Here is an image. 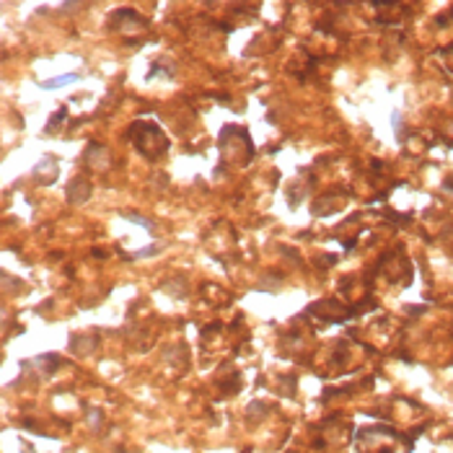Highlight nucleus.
Listing matches in <instances>:
<instances>
[{
    "label": "nucleus",
    "mask_w": 453,
    "mask_h": 453,
    "mask_svg": "<svg viewBox=\"0 0 453 453\" xmlns=\"http://www.w3.org/2000/svg\"><path fill=\"white\" fill-rule=\"evenodd\" d=\"M75 75H60V78H55V80H50V83H42V88H57V86H65V83H70Z\"/></svg>",
    "instance_id": "f257e3e1"
}]
</instances>
